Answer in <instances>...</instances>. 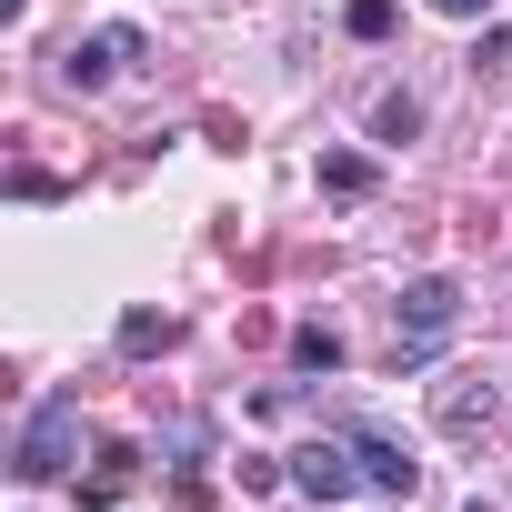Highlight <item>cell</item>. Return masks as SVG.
<instances>
[{
    "mask_svg": "<svg viewBox=\"0 0 512 512\" xmlns=\"http://www.w3.org/2000/svg\"><path fill=\"white\" fill-rule=\"evenodd\" d=\"M452 332H462V282L452 272L402 282V302H392V372H432Z\"/></svg>",
    "mask_w": 512,
    "mask_h": 512,
    "instance_id": "1",
    "label": "cell"
},
{
    "mask_svg": "<svg viewBox=\"0 0 512 512\" xmlns=\"http://www.w3.org/2000/svg\"><path fill=\"white\" fill-rule=\"evenodd\" d=\"M71 452H81V392H41L31 402V422H21V482H61L71 472Z\"/></svg>",
    "mask_w": 512,
    "mask_h": 512,
    "instance_id": "2",
    "label": "cell"
},
{
    "mask_svg": "<svg viewBox=\"0 0 512 512\" xmlns=\"http://www.w3.org/2000/svg\"><path fill=\"white\" fill-rule=\"evenodd\" d=\"M342 442H352V462H362V482H372L382 502H412V492H422V462H412L382 422H342Z\"/></svg>",
    "mask_w": 512,
    "mask_h": 512,
    "instance_id": "3",
    "label": "cell"
},
{
    "mask_svg": "<svg viewBox=\"0 0 512 512\" xmlns=\"http://www.w3.org/2000/svg\"><path fill=\"white\" fill-rule=\"evenodd\" d=\"M131 61H141V31H131V21H111V31H91V41H71V51H61V81H71V91H101V81H111V71H131Z\"/></svg>",
    "mask_w": 512,
    "mask_h": 512,
    "instance_id": "4",
    "label": "cell"
},
{
    "mask_svg": "<svg viewBox=\"0 0 512 512\" xmlns=\"http://www.w3.org/2000/svg\"><path fill=\"white\" fill-rule=\"evenodd\" d=\"M352 482H362L352 442H302V452H292V492H312V502H342Z\"/></svg>",
    "mask_w": 512,
    "mask_h": 512,
    "instance_id": "5",
    "label": "cell"
},
{
    "mask_svg": "<svg viewBox=\"0 0 512 512\" xmlns=\"http://www.w3.org/2000/svg\"><path fill=\"white\" fill-rule=\"evenodd\" d=\"M492 402H502V392H492L482 372H462V382H442V392H432V422H442L452 442H472V432L492 422Z\"/></svg>",
    "mask_w": 512,
    "mask_h": 512,
    "instance_id": "6",
    "label": "cell"
},
{
    "mask_svg": "<svg viewBox=\"0 0 512 512\" xmlns=\"http://www.w3.org/2000/svg\"><path fill=\"white\" fill-rule=\"evenodd\" d=\"M322 191H332V201H372V191H382V161H372V151H322Z\"/></svg>",
    "mask_w": 512,
    "mask_h": 512,
    "instance_id": "7",
    "label": "cell"
},
{
    "mask_svg": "<svg viewBox=\"0 0 512 512\" xmlns=\"http://www.w3.org/2000/svg\"><path fill=\"white\" fill-rule=\"evenodd\" d=\"M412 131H422V101H412V91H382V101H372V141H382V151H402Z\"/></svg>",
    "mask_w": 512,
    "mask_h": 512,
    "instance_id": "8",
    "label": "cell"
},
{
    "mask_svg": "<svg viewBox=\"0 0 512 512\" xmlns=\"http://www.w3.org/2000/svg\"><path fill=\"white\" fill-rule=\"evenodd\" d=\"M292 362H302V372H342V332H322V322L292 332Z\"/></svg>",
    "mask_w": 512,
    "mask_h": 512,
    "instance_id": "9",
    "label": "cell"
},
{
    "mask_svg": "<svg viewBox=\"0 0 512 512\" xmlns=\"http://www.w3.org/2000/svg\"><path fill=\"white\" fill-rule=\"evenodd\" d=\"M342 31H352V41H392V0H352Z\"/></svg>",
    "mask_w": 512,
    "mask_h": 512,
    "instance_id": "10",
    "label": "cell"
},
{
    "mask_svg": "<svg viewBox=\"0 0 512 512\" xmlns=\"http://www.w3.org/2000/svg\"><path fill=\"white\" fill-rule=\"evenodd\" d=\"M161 342H171V322H151V312H131V322H121V352H161Z\"/></svg>",
    "mask_w": 512,
    "mask_h": 512,
    "instance_id": "11",
    "label": "cell"
},
{
    "mask_svg": "<svg viewBox=\"0 0 512 512\" xmlns=\"http://www.w3.org/2000/svg\"><path fill=\"white\" fill-rule=\"evenodd\" d=\"M432 11H452V21H482V11H492V0H432Z\"/></svg>",
    "mask_w": 512,
    "mask_h": 512,
    "instance_id": "12",
    "label": "cell"
},
{
    "mask_svg": "<svg viewBox=\"0 0 512 512\" xmlns=\"http://www.w3.org/2000/svg\"><path fill=\"white\" fill-rule=\"evenodd\" d=\"M462 512H492V502H462Z\"/></svg>",
    "mask_w": 512,
    "mask_h": 512,
    "instance_id": "13",
    "label": "cell"
}]
</instances>
